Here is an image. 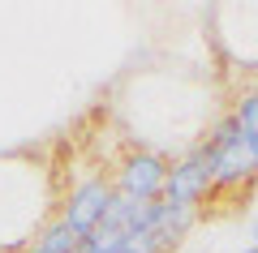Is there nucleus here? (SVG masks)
Segmentation results:
<instances>
[{"mask_svg":"<svg viewBox=\"0 0 258 253\" xmlns=\"http://www.w3.org/2000/svg\"><path fill=\"white\" fill-rule=\"evenodd\" d=\"M112 198H116V189H112L103 176H91V181H82L74 193H69V202H64V215H60V219L86 240V236L103 223V215H108Z\"/></svg>","mask_w":258,"mask_h":253,"instance_id":"obj_3","label":"nucleus"},{"mask_svg":"<svg viewBox=\"0 0 258 253\" xmlns=\"http://www.w3.org/2000/svg\"><path fill=\"white\" fill-rule=\"evenodd\" d=\"M164 185H168V163L159 154H151V150L129 154L120 176H116V193L138 198V202H159L164 198Z\"/></svg>","mask_w":258,"mask_h":253,"instance_id":"obj_4","label":"nucleus"},{"mask_svg":"<svg viewBox=\"0 0 258 253\" xmlns=\"http://www.w3.org/2000/svg\"><path fill=\"white\" fill-rule=\"evenodd\" d=\"M232 120L241 125V133H258V91H249L245 99L237 103V112H232Z\"/></svg>","mask_w":258,"mask_h":253,"instance_id":"obj_6","label":"nucleus"},{"mask_svg":"<svg viewBox=\"0 0 258 253\" xmlns=\"http://www.w3.org/2000/svg\"><path fill=\"white\" fill-rule=\"evenodd\" d=\"M203 150L211 154V176H215V189H232V185L249 181V176L258 172L254 154H249V146H245V133H241V125H237L232 116L215 125V133L207 137V146H203Z\"/></svg>","mask_w":258,"mask_h":253,"instance_id":"obj_1","label":"nucleus"},{"mask_svg":"<svg viewBox=\"0 0 258 253\" xmlns=\"http://www.w3.org/2000/svg\"><path fill=\"white\" fill-rule=\"evenodd\" d=\"M245 253H258V244H254V249H245Z\"/></svg>","mask_w":258,"mask_h":253,"instance_id":"obj_7","label":"nucleus"},{"mask_svg":"<svg viewBox=\"0 0 258 253\" xmlns=\"http://www.w3.org/2000/svg\"><path fill=\"white\" fill-rule=\"evenodd\" d=\"M78 249H82V236L64 223V219H56L52 227H43V232L35 236V244H30L26 253H78Z\"/></svg>","mask_w":258,"mask_h":253,"instance_id":"obj_5","label":"nucleus"},{"mask_svg":"<svg viewBox=\"0 0 258 253\" xmlns=\"http://www.w3.org/2000/svg\"><path fill=\"white\" fill-rule=\"evenodd\" d=\"M215 189V176H211V154L198 146V150H189L181 163H172L168 167V185H164V198L168 206L176 210H189V215H198V206L207 202V193Z\"/></svg>","mask_w":258,"mask_h":253,"instance_id":"obj_2","label":"nucleus"}]
</instances>
